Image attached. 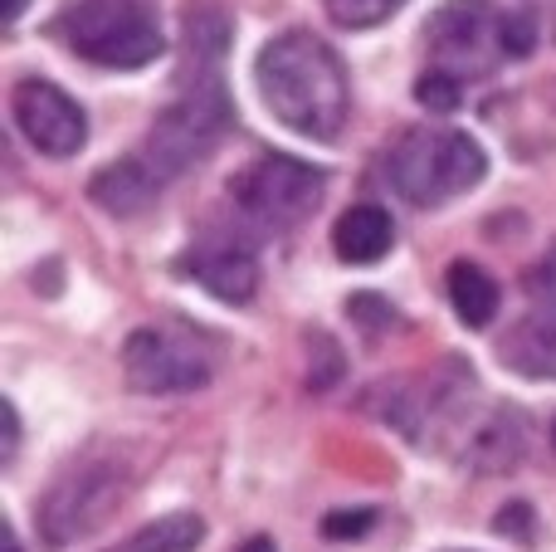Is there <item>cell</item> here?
Here are the masks:
<instances>
[{
  "instance_id": "obj_1",
  "label": "cell",
  "mask_w": 556,
  "mask_h": 552,
  "mask_svg": "<svg viewBox=\"0 0 556 552\" xmlns=\"http://www.w3.org/2000/svg\"><path fill=\"white\" fill-rule=\"evenodd\" d=\"M260 93L269 113L298 137L313 142H332L346 123V68L327 39L307 35V29H288L260 49Z\"/></svg>"
},
{
  "instance_id": "obj_2",
  "label": "cell",
  "mask_w": 556,
  "mask_h": 552,
  "mask_svg": "<svg viewBox=\"0 0 556 552\" xmlns=\"http://www.w3.org/2000/svg\"><path fill=\"white\" fill-rule=\"evenodd\" d=\"M59 35L98 68H142L166 49L147 0H78L59 15Z\"/></svg>"
},
{
  "instance_id": "obj_3",
  "label": "cell",
  "mask_w": 556,
  "mask_h": 552,
  "mask_svg": "<svg viewBox=\"0 0 556 552\" xmlns=\"http://www.w3.org/2000/svg\"><path fill=\"white\" fill-rule=\"evenodd\" d=\"M483 152L469 133L415 127L391 152V181L410 205H444L483 181Z\"/></svg>"
},
{
  "instance_id": "obj_4",
  "label": "cell",
  "mask_w": 556,
  "mask_h": 552,
  "mask_svg": "<svg viewBox=\"0 0 556 552\" xmlns=\"http://www.w3.org/2000/svg\"><path fill=\"white\" fill-rule=\"evenodd\" d=\"M230 117H235V108H230V93H225V84H220V78H201V84H191L152 123L142 162L152 166L162 181H166V176L191 172L195 162H205V156L215 152V142L225 137Z\"/></svg>"
},
{
  "instance_id": "obj_5",
  "label": "cell",
  "mask_w": 556,
  "mask_h": 552,
  "mask_svg": "<svg viewBox=\"0 0 556 552\" xmlns=\"http://www.w3.org/2000/svg\"><path fill=\"white\" fill-rule=\"evenodd\" d=\"M127 489V469L113 460H84V465L64 469V475L49 485V494L39 499V534L54 548L78 543L93 528H103L113 518L117 499Z\"/></svg>"
},
{
  "instance_id": "obj_6",
  "label": "cell",
  "mask_w": 556,
  "mask_h": 552,
  "mask_svg": "<svg viewBox=\"0 0 556 552\" xmlns=\"http://www.w3.org/2000/svg\"><path fill=\"white\" fill-rule=\"evenodd\" d=\"M323 186H327V176L317 172V166L298 162V156H264V162H254L230 191L254 225H264V230L278 235V230L303 225L307 215L317 211Z\"/></svg>"
},
{
  "instance_id": "obj_7",
  "label": "cell",
  "mask_w": 556,
  "mask_h": 552,
  "mask_svg": "<svg viewBox=\"0 0 556 552\" xmlns=\"http://www.w3.org/2000/svg\"><path fill=\"white\" fill-rule=\"evenodd\" d=\"M123 377L142 397H181L211 381V362L191 338L166 328H137L123 342Z\"/></svg>"
},
{
  "instance_id": "obj_8",
  "label": "cell",
  "mask_w": 556,
  "mask_h": 552,
  "mask_svg": "<svg viewBox=\"0 0 556 552\" xmlns=\"http://www.w3.org/2000/svg\"><path fill=\"white\" fill-rule=\"evenodd\" d=\"M430 49L440 54V68L450 74H483L493 59H503V10L489 0H450L425 25Z\"/></svg>"
},
{
  "instance_id": "obj_9",
  "label": "cell",
  "mask_w": 556,
  "mask_h": 552,
  "mask_svg": "<svg viewBox=\"0 0 556 552\" xmlns=\"http://www.w3.org/2000/svg\"><path fill=\"white\" fill-rule=\"evenodd\" d=\"M10 113L29 137V147H39L45 156H74L88 137L84 108L49 78H20L10 93Z\"/></svg>"
},
{
  "instance_id": "obj_10",
  "label": "cell",
  "mask_w": 556,
  "mask_h": 552,
  "mask_svg": "<svg viewBox=\"0 0 556 552\" xmlns=\"http://www.w3.org/2000/svg\"><path fill=\"white\" fill-rule=\"evenodd\" d=\"M186 264H191V279L201 284V289H211L215 299H225V303H250L254 289H260V264H254V254L235 240L195 244Z\"/></svg>"
},
{
  "instance_id": "obj_11",
  "label": "cell",
  "mask_w": 556,
  "mask_h": 552,
  "mask_svg": "<svg viewBox=\"0 0 556 552\" xmlns=\"http://www.w3.org/2000/svg\"><path fill=\"white\" fill-rule=\"evenodd\" d=\"M503 362L522 377L556 381V299L538 303L532 313H522L513 323V333L503 338Z\"/></svg>"
},
{
  "instance_id": "obj_12",
  "label": "cell",
  "mask_w": 556,
  "mask_h": 552,
  "mask_svg": "<svg viewBox=\"0 0 556 552\" xmlns=\"http://www.w3.org/2000/svg\"><path fill=\"white\" fill-rule=\"evenodd\" d=\"M156 191H162V176H156L152 166L142 162V156H127V162L103 166V172L88 181V196H93V205H98V211H108V215H137V211H147V205L156 201Z\"/></svg>"
},
{
  "instance_id": "obj_13",
  "label": "cell",
  "mask_w": 556,
  "mask_h": 552,
  "mask_svg": "<svg viewBox=\"0 0 556 552\" xmlns=\"http://www.w3.org/2000/svg\"><path fill=\"white\" fill-rule=\"evenodd\" d=\"M464 460H469L479 475H503V469L518 465L522 460V416L518 411H508V406L489 411V421L473 426Z\"/></svg>"
},
{
  "instance_id": "obj_14",
  "label": "cell",
  "mask_w": 556,
  "mask_h": 552,
  "mask_svg": "<svg viewBox=\"0 0 556 552\" xmlns=\"http://www.w3.org/2000/svg\"><path fill=\"white\" fill-rule=\"evenodd\" d=\"M332 244L346 264H376L381 254H391L395 244V225L381 205H352V211L337 221Z\"/></svg>"
},
{
  "instance_id": "obj_15",
  "label": "cell",
  "mask_w": 556,
  "mask_h": 552,
  "mask_svg": "<svg viewBox=\"0 0 556 552\" xmlns=\"http://www.w3.org/2000/svg\"><path fill=\"white\" fill-rule=\"evenodd\" d=\"M450 303H454L464 328H489L493 313H498V284H493L489 269L459 260L450 269Z\"/></svg>"
},
{
  "instance_id": "obj_16",
  "label": "cell",
  "mask_w": 556,
  "mask_h": 552,
  "mask_svg": "<svg viewBox=\"0 0 556 552\" xmlns=\"http://www.w3.org/2000/svg\"><path fill=\"white\" fill-rule=\"evenodd\" d=\"M181 25H186V45H191V54H195V59H205V64L225 59L235 25H230V15H225V10L215 5V0H195V5L181 15Z\"/></svg>"
},
{
  "instance_id": "obj_17",
  "label": "cell",
  "mask_w": 556,
  "mask_h": 552,
  "mask_svg": "<svg viewBox=\"0 0 556 552\" xmlns=\"http://www.w3.org/2000/svg\"><path fill=\"white\" fill-rule=\"evenodd\" d=\"M205 538V518L201 514H172L162 524L142 528L137 538H127L123 552H191Z\"/></svg>"
},
{
  "instance_id": "obj_18",
  "label": "cell",
  "mask_w": 556,
  "mask_h": 552,
  "mask_svg": "<svg viewBox=\"0 0 556 552\" xmlns=\"http://www.w3.org/2000/svg\"><path fill=\"white\" fill-rule=\"evenodd\" d=\"M405 0H327V15L342 29H371L381 20H391Z\"/></svg>"
},
{
  "instance_id": "obj_19",
  "label": "cell",
  "mask_w": 556,
  "mask_h": 552,
  "mask_svg": "<svg viewBox=\"0 0 556 552\" xmlns=\"http://www.w3.org/2000/svg\"><path fill=\"white\" fill-rule=\"evenodd\" d=\"M464 78L459 74H450V68H425L420 78H415V98H420L430 113H454L459 108V98H464Z\"/></svg>"
},
{
  "instance_id": "obj_20",
  "label": "cell",
  "mask_w": 556,
  "mask_h": 552,
  "mask_svg": "<svg viewBox=\"0 0 556 552\" xmlns=\"http://www.w3.org/2000/svg\"><path fill=\"white\" fill-rule=\"evenodd\" d=\"M538 45V25L528 15H503V59H528Z\"/></svg>"
},
{
  "instance_id": "obj_21",
  "label": "cell",
  "mask_w": 556,
  "mask_h": 552,
  "mask_svg": "<svg viewBox=\"0 0 556 552\" xmlns=\"http://www.w3.org/2000/svg\"><path fill=\"white\" fill-rule=\"evenodd\" d=\"M371 524H376L371 509H337V514L323 518V534L327 538H362Z\"/></svg>"
},
{
  "instance_id": "obj_22",
  "label": "cell",
  "mask_w": 556,
  "mask_h": 552,
  "mask_svg": "<svg viewBox=\"0 0 556 552\" xmlns=\"http://www.w3.org/2000/svg\"><path fill=\"white\" fill-rule=\"evenodd\" d=\"M313 342H317V362H323V372H313V377H307V387L323 391V387H332L337 372H342V352H337V342L327 338V333H317Z\"/></svg>"
},
{
  "instance_id": "obj_23",
  "label": "cell",
  "mask_w": 556,
  "mask_h": 552,
  "mask_svg": "<svg viewBox=\"0 0 556 552\" xmlns=\"http://www.w3.org/2000/svg\"><path fill=\"white\" fill-rule=\"evenodd\" d=\"M346 309L356 313V323H362V328H391V303L386 299H376V293H356L352 303H346Z\"/></svg>"
},
{
  "instance_id": "obj_24",
  "label": "cell",
  "mask_w": 556,
  "mask_h": 552,
  "mask_svg": "<svg viewBox=\"0 0 556 552\" xmlns=\"http://www.w3.org/2000/svg\"><path fill=\"white\" fill-rule=\"evenodd\" d=\"M493 528H498V534H508V538H518V543H532V509L528 504H508Z\"/></svg>"
},
{
  "instance_id": "obj_25",
  "label": "cell",
  "mask_w": 556,
  "mask_h": 552,
  "mask_svg": "<svg viewBox=\"0 0 556 552\" xmlns=\"http://www.w3.org/2000/svg\"><path fill=\"white\" fill-rule=\"evenodd\" d=\"M5 450H0V460H15V446H20V416H15V401H5Z\"/></svg>"
},
{
  "instance_id": "obj_26",
  "label": "cell",
  "mask_w": 556,
  "mask_h": 552,
  "mask_svg": "<svg viewBox=\"0 0 556 552\" xmlns=\"http://www.w3.org/2000/svg\"><path fill=\"white\" fill-rule=\"evenodd\" d=\"M235 552H274V538H250V543L235 548Z\"/></svg>"
},
{
  "instance_id": "obj_27",
  "label": "cell",
  "mask_w": 556,
  "mask_h": 552,
  "mask_svg": "<svg viewBox=\"0 0 556 552\" xmlns=\"http://www.w3.org/2000/svg\"><path fill=\"white\" fill-rule=\"evenodd\" d=\"M29 0H5V20H20V10H25Z\"/></svg>"
},
{
  "instance_id": "obj_28",
  "label": "cell",
  "mask_w": 556,
  "mask_h": 552,
  "mask_svg": "<svg viewBox=\"0 0 556 552\" xmlns=\"http://www.w3.org/2000/svg\"><path fill=\"white\" fill-rule=\"evenodd\" d=\"M5 552H20V538H15V528H5Z\"/></svg>"
},
{
  "instance_id": "obj_29",
  "label": "cell",
  "mask_w": 556,
  "mask_h": 552,
  "mask_svg": "<svg viewBox=\"0 0 556 552\" xmlns=\"http://www.w3.org/2000/svg\"><path fill=\"white\" fill-rule=\"evenodd\" d=\"M552 440H556V430H552Z\"/></svg>"
},
{
  "instance_id": "obj_30",
  "label": "cell",
  "mask_w": 556,
  "mask_h": 552,
  "mask_svg": "<svg viewBox=\"0 0 556 552\" xmlns=\"http://www.w3.org/2000/svg\"><path fill=\"white\" fill-rule=\"evenodd\" d=\"M117 552H123V548H117Z\"/></svg>"
}]
</instances>
